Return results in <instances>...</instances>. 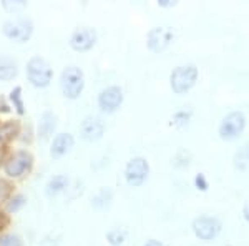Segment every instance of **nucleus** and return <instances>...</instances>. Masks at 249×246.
Segmentation results:
<instances>
[{
    "mask_svg": "<svg viewBox=\"0 0 249 246\" xmlns=\"http://www.w3.org/2000/svg\"><path fill=\"white\" fill-rule=\"evenodd\" d=\"M2 32L7 38L14 40L17 43L29 42L32 34H34V23L30 19H15L3 23Z\"/></svg>",
    "mask_w": 249,
    "mask_h": 246,
    "instance_id": "423d86ee",
    "label": "nucleus"
},
{
    "mask_svg": "<svg viewBox=\"0 0 249 246\" xmlns=\"http://www.w3.org/2000/svg\"><path fill=\"white\" fill-rule=\"evenodd\" d=\"M18 123L15 122H5L0 125V143H7L12 138H15V135L18 133Z\"/></svg>",
    "mask_w": 249,
    "mask_h": 246,
    "instance_id": "f3484780",
    "label": "nucleus"
},
{
    "mask_svg": "<svg viewBox=\"0 0 249 246\" xmlns=\"http://www.w3.org/2000/svg\"><path fill=\"white\" fill-rule=\"evenodd\" d=\"M18 75V65L9 55H0V80L10 82Z\"/></svg>",
    "mask_w": 249,
    "mask_h": 246,
    "instance_id": "2eb2a0df",
    "label": "nucleus"
},
{
    "mask_svg": "<svg viewBox=\"0 0 249 246\" xmlns=\"http://www.w3.org/2000/svg\"><path fill=\"white\" fill-rule=\"evenodd\" d=\"M73 143H75V140L70 133H58L53 138V142H52L50 155L53 156V158H60V156L67 155V153L73 148Z\"/></svg>",
    "mask_w": 249,
    "mask_h": 246,
    "instance_id": "ddd939ff",
    "label": "nucleus"
},
{
    "mask_svg": "<svg viewBox=\"0 0 249 246\" xmlns=\"http://www.w3.org/2000/svg\"><path fill=\"white\" fill-rule=\"evenodd\" d=\"M176 3H178V2H175V0H160L158 7H163V9H171V7H176Z\"/></svg>",
    "mask_w": 249,
    "mask_h": 246,
    "instance_id": "a878e982",
    "label": "nucleus"
},
{
    "mask_svg": "<svg viewBox=\"0 0 249 246\" xmlns=\"http://www.w3.org/2000/svg\"><path fill=\"white\" fill-rule=\"evenodd\" d=\"M173 38H175V32L171 27H153L146 35V45L151 52L160 54L170 47Z\"/></svg>",
    "mask_w": 249,
    "mask_h": 246,
    "instance_id": "6e6552de",
    "label": "nucleus"
},
{
    "mask_svg": "<svg viewBox=\"0 0 249 246\" xmlns=\"http://www.w3.org/2000/svg\"><path fill=\"white\" fill-rule=\"evenodd\" d=\"M27 5H29V3L23 2V0H15V2L5 0V2H2V7L7 12H10V14H18V12H23L27 9Z\"/></svg>",
    "mask_w": 249,
    "mask_h": 246,
    "instance_id": "412c9836",
    "label": "nucleus"
},
{
    "mask_svg": "<svg viewBox=\"0 0 249 246\" xmlns=\"http://www.w3.org/2000/svg\"><path fill=\"white\" fill-rule=\"evenodd\" d=\"M0 112H2V114H9L10 112V107L7 105L5 98H3L2 95H0Z\"/></svg>",
    "mask_w": 249,
    "mask_h": 246,
    "instance_id": "bb28decb",
    "label": "nucleus"
},
{
    "mask_svg": "<svg viewBox=\"0 0 249 246\" xmlns=\"http://www.w3.org/2000/svg\"><path fill=\"white\" fill-rule=\"evenodd\" d=\"M10 191H12V185L9 183V181L0 178V201L5 200L7 196L10 195Z\"/></svg>",
    "mask_w": 249,
    "mask_h": 246,
    "instance_id": "393cba45",
    "label": "nucleus"
},
{
    "mask_svg": "<svg viewBox=\"0 0 249 246\" xmlns=\"http://www.w3.org/2000/svg\"><path fill=\"white\" fill-rule=\"evenodd\" d=\"M191 228H193V233L201 241H213L219 236L223 225H221V221L216 216L201 215L193 220Z\"/></svg>",
    "mask_w": 249,
    "mask_h": 246,
    "instance_id": "39448f33",
    "label": "nucleus"
},
{
    "mask_svg": "<svg viewBox=\"0 0 249 246\" xmlns=\"http://www.w3.org/2000/svg\"><path fill=\"white\" fill-rule=\"evenodd\" d=\"M143 246H163V243L160 240H148Z\"/></svg>",
    "mask_w": 249,
    "mask_h": 246,
    "instance_id": "c85d7f7f",
    "label": "nucleus"
},
{
    "mask_svg": "<svg viewBox=\"0 0 249 246\" xmlns=\"http://www.w3.org/2000/svg\"><path fill=\"white\" fill-rule=\"evenodd\" d=\"M199 76V70L196 65L188 63V65H179L176 68H173L171 75H170V85L171 90L176 95H184L196 85Z\"/></svg>",
    "mask_w": 249,
    "mask_h": 246,
    "instance_id": "f257e3e1",
    "label": "nucleus"
},
{
    "mask_svg": "<svg viewBox=\"0 0 249 246\" xmlns=\"http://www.w3.org/2000/svg\"><path fill=\"white\" fill-rule=\"evenodd\" d=\"M10 100H12V103H14V107L17 108L18 114L23 115L25 107H23V100H22V87H15L14 90L10 92Z\"/></svg>",
    "mask_w": 249,
    "mask_h": 246,
    "instance_id": "aec40b11",
    "label": "nucleus"
},
{
    "mask_svg": "<svg viewBox=\"0 0 249 246\" xmlns=\"http://www.w3.org/2000/svg\"><path fill=\"white\" fill-rule=\"evenodd\" d=\"M60 87H62V92L67 98L77 100L85 88V75H83L82 68L75 65L67 67L60 76Z\"/></svg>",
    "mask_w": 249,
    "mask_h": 246,
    "instance_id": "f03ea898",
    "label": "nucleus"
},
{
    "mask_svg": "<svg viewBox=\"0 0 249 246\" xmlns=\"http://www.w3.org/2000/svg\"><path fill=\"white\" fill-rule=\"evenodd\" d=\"M244 128H246V116H244L243 112L234 110L230 112L219 122L218 135L224 142H232V140H238L243 135Z\"/></svg>",
    "mask_w": 249,
    "mask_h": 246,
    "instance_id": "7ed1b4c3",
    "label": "nucleus"
},
{
    "mask_svg": "<svg viewBox=\"0 0 249 246\" xmlns=\"http://www.w3.org/2000/svg\"><path fill=\"white\" fill-rule=\"evenodd\" d=\"M34 165V156L25 150H18L7 160L5 163V173L10 178H18L25 171H29Z\"/></svg>",
    "mask_w": 249,
    "mask_h": 246,
    "instance_id": "1a4fd4ad",
    "label": "nucleus"
},
{
    "mask_svg": "<svg viewBox=\"0 0 249 246\" xmlns=\"http://www.w3.org/2000/svg\"><path fill=\"white\" fill-rule=\"evenodd\" d=\"M150 175V163L143 156H135L124 167V180L130 187H142Z\"/></svg>",
    "mask_w": 249,
    "mask_h": 246,
    "instance_id": "0eeeda50",
    "label": "nucleus"
},
{
    "mask_svg": "<svg viewBox=\"0 0 249 246\" xmlns=\"http://www.w3.org/2000/svg\"><path fill=\"white\" fill-rule=\"evenodd\" d=\"M0 246H23L22 238L14 233H5L0 236Z\"/></svg>",
    "mask_w": 249,
    "mask_h": 246,
    "instance_id": "4be33fe9",
    "label": "nucleus"
},
{
    "mask_svg": "<svg viewBox=\"0 0 249 246\" xmlns=\"http://www.w3.org/2000/svg\"><path fill=\"white\" fill-rule=\"evenodd\" d=\"M124 238H126V233L120 228H111L107 231V241L111 246H122L124 243Z\"/></svg>",
    "mask_w": 249,
    "mask_h": 246,
    "instance_id": "6ab92c4d",
    "label": "nucleus"
},
{
    "mask_svg": "<svg viewBox=\"0 0 249 246\" xmlns=\"http://www.w3.org/2000/svg\"><path fill=\"white\" fill-rule=\"evenodd\" d=\"M27 203V198L23 195H15L14 198H10V201L7 203V211L9 213H15L18 211L20 208H23Z\"/></svg>",
    "mask_w": 249,
    "mask_h": 246,
    "instance_id": "5701e85b",
    "label": "nucleus"
},
{
    "mask_svg": "<svg viewBox=\"0 0 249 246\" xmlns=\"http://www.w3.org/2000/svg\"><path fill=\"white\" fill-rule=\"evenodd\" d=\"M57 128V116L52 112H43L38 120V136L42 140H47L52 136V133Z\"/></svg>",
    "mask_w": 249,
    "mask_h": 246,
    "instance_id": "4468645a",
    "label": "nucleus"
},
{
    "mask_svg": "<svg viewBox=\"0 0 249 246\" xmlns=\"http://www.w3.org/2000/svg\"><path fill=\"white\" fill-rule=\"evenodd\" d=\"M105 133V122L96 115H88L80 123V136L85 142H96Z\"/></svg>",
    "mask_w": 249,
    "mask_h": 246,
    "instance_id": "9b49d317",
    "label": "nucleus"
},
{
    "mask_svg": "<svg viewBox=\"0 0 249 246\" xmlns=\"http://www.w3.org/2000/svg\"><path fill=\"white\" fill-rule=\"evenodd\" d=\"M123 90L116 85H110L107 88H103L98 94V107L102 112L105 114H113V112L118 110L123 103Z\"/></svg>",
    "mask_w": 249,
    "mask_h": 246,
    "instance_id": "9d476101",
    "label": "nucleus"
},
{
    "mask_svg": "<svg viewBox=\"0 0 249 246\" xmlns=\"http://www.w3.org/2000/svg\"><path fill=\"white\" fill-rule=\"evenodd\" d=\"M195 187L198 188L199 191H208V188H210V181H208L204 173H198V175L195 176Z\"/></svg>",
    "mask_w": 249,
    "mask_h": 246,
    "instance_id": "b1692460",
    "label": "nucleus"
},
{
    "mask_svg": "<svg viewBox=\"0 0 249 246\" xmlns=\"http://www.w3.org/2000/svg\"><path fill=\"white\" fill-rule=\"evenodd\" d=\"M53 70H52L50 63L42 57H32L27 63V78L34 87L45 88L50 85Z\"/></svg>",
    "mask_w": 249,
    "mask_h": 246,
    "instance_id": "20e7f679",
    "label": "nucleus"
},
{
    "mask_svg": "<svg viewBox=\"0 0 249 246\" xmlns=\"http://www.w3.org/2000/svg\"><path fill=\"white\" fill-rule=\"evenodd\" d=\"M191 116H193V112L190 110V108H181V110H178V112H175V114H173L171 125L181 128V127H184V125L190 123Z\"/></svg>",
    "mask_w": 249,
    "mask_h": 246,
    "instance_id": "a211bd4d",
    "label": "nucleus"
},
{
    "mask_svg": "<svg viewBox=\"0 0 249 246\" xmlns=\"http://www.w3.org/2000/svg\"><path fill=\"white\" fill-rule=\"evenodd\" d=\"M243 216H244V220H246V223L249 225V200L244 203V207H243Z\"/></svg>",
    "mask_w": 249,
    "mask_h": 246,
    "instance_id": "cd10ccee",
    "label": "nucleus"
},
{
    "mask_svg": "<svg viewBox=\"0 0 249 246\" xmlns=\"http://www.w3.org/2000/svg\"><path fill=\"white\" fill-rule=\"evenodd\" d=\"M96 38H98V35H96L95 29H91V27H82V29H77L71 34L70 47L75 52H88L90 48L95 47Z\"/></svg>",
    "mask_w": 249,
    "mask_h": 246,
    "instance_id": "f8f14e48",
    "label": "nucleus"
},
{
    "mask_svg": "<svg viewBox=\"0 0 249 246\" xmlns=\"http://www.w3.org/2000/svg\"><path fill=\"white\" fill-rule=\"evenodd\" d=\"M5 218H3V215H0V228H2L3 227V225H5Z\"/></svg>",
    "mask_w": 249,
    "mask_h": 246,
    "instance_id": "c756f323",
    "label": "nucleus"
},
{
    "mask_svg": "<svg viewBox=\"0 0 249 246\" xmlns=\"http://www.w3.org/2000/svg\"><path fill=\"white\" fill-rule=\"evenodd\" d=\"M68 183H70V180H68L67 175H55V176H52V178L48 180L47 187H45L47 196H57V195H60V193L65 191V189L68 188Z\"/></svg>",
    "mask_w": 249,
    "mask_h": 246,
    "instance_id": "dca6fc26",
    "label": "nucleus"
}]
</instances>
